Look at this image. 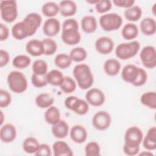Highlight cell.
I'll use <instances>...</instances> for the list:
<instances>
[{
  "instance_id": "obj_17",
  "label": "cell",
  "mask_w": 156,
  "mask_h": 156,
  "mask_svg": "<svg viewBox=\"0 0 156 156\" xmlns=\"http://www.w3.org/2000/svg\"><path fill=\"white\" fill-rule=\"evenodd\" d=\"M70 138L74 143L81 144L84 143L87 138V131L84 127L81 125L73 126L69 132Z\"/></svg>"
},
{
  "instance_id": "obj_1",
  "label": "cell",
  "mask_w": 156,
  "mask_h": 156,
  "mask_svg": "<svg viewBox=\"0 0 156 156\" xmlns=\"http://www.w3.org/2000/svg\"><path fill=\"white\" fill-rule=\"evenodd\" d=\"M73 73L80 89L87 90L93 85L94 77L88 65L84 63L77 64L73 68Z\"/></svg>"
},
{
  "instance_id": "obj_54",
  "label": "cell",
  "mask_w": 156,
  "mask_h": 156,
  "mask_svg": "<svg viewBox=\"0 0 156 156\" xmlns=\"http://www.w3.org/2000/svg\"><path fill=\"white\" fill-rule=\"evenodd\" d=\"M99 1V0H94V1H87V2L89 4H96Z\"/></svg>"
},
{
  "instance_id": "obj_53",
  "label": "cell",
  "mask_w": 156,
  "mask_h": 156,
  "mask_svg": "<svg viewBox=\"0 0 156 156\" xmlns=\"http://www.w3.org/2000/svg\"><path fill=\"white\" fill-rule=\"evenodd\" d=\"M3 122H4V114H3L2 112L1 111V122H0L1 126L2 125Z\"/></svg>"
},
{
  "instance_id": "obj_40",
  "label": "cell",
  "mask_w": 156,
  "mask_h": 156,
  "mask_svg": "<svg viewBox=\"0 0 156 156\" xmlns=\"http://www.w3.org/2000/svg\"><path fill=\"white\" fill-rule=\"evenodd\" d=\"M42 41L44 54L46 55H51L54 54L57 49V44L55 40L51 38H47L43 39Z\"/></svg>"
},
{
  "instance_id": "obj_39",
  "label": "cell",
  "mask_w": 156,
  "mask_h": 156,
  "mask_svg": "<svg viewBox=\"0 0 156 156\" xmlns=\"http://www.w3.org/2000/svg\"><path fill=\"white\" fill-rule=\"evenodd\" d=\"M33 73L39 75H44L48 73V66L46 61L38 59L34 61L32 66Z\"/></svg>"
},
{
  "instance_id": "obj_12",
  "label": "cell",
  "mask_w": 156,
  "mask_h": 156,
  "mask_svg": "<svg viewBox=\"0 0 156 156\" xmlns=\"http://www.w3.org/2000/svg\"><path fill=\"white\" fill-rule=\"evenodd\" d=\"M114 48L113 40L108 37H101L95 42V49L100 54L106 55L110 53Z\"/></svg>"
},
{
  "instance_id": "obj_27",
  "label": "cell",
  "mask_w": 156,
  "mask_h": 156,
  "mask_svg": "<svg viewBox=\"0 0 156 156\" xmlns=\"http://www.w3.org/2000/svg\"><path fill=\"white\" fill-rule=\"evenodd\" d=\"M44 118L46 122L49 124L54 125L60 120V112L55 106H51L48 108L44 113Z\"/></svg>"
},
{
  "instance_id": "obj_11",
  "label": "cell",
  "mask_w": 156,
  "mask_h": 156,
  "mask_svg": "<svg viewBox=\"0 0 156 156\" xmlns=\"http://www.w3.org/2000/svg\"><path fill=\"white\" fill-rule=\"evenodd\" d=\"M140 69V68L135 65H127L122 69L121 77L125 82L132 83L133 85L139 75Z\"/></svg>"
},
{
  "instance_id": "obj_45",
  "label": "cell",
  "mask_w": 156,
  "mask_h": 156,
  "mask_svg": "<svg viewBox=\"0 0 156 156\" xmlns=\"http://www.w3.org/2000/svg\"><path fill=\"white\" fill-rule=\"evenodd\" d=\"M34 155L36 156H51L52 155V151L48 144L43 143L40 144Z\"/></svg>"
},
{
  "instance_id": "obj_20",
  "label": "cell",
  "mask_w": 156,
  "mask_h": 156,
  "mask_svg": "<svg viewBox=\"0 0 156 156\" xmlns=\"http://www.w3.org/2000/svg\"><path fill=\"white\" fill-rule=\"evenodd\" d=\"M69 126L68 123L63 120L60 119L56 124L52 125L51 132L53 136L58 139L65 138L68 134Z\"/></svg>"
},
{
  "instance_id": "obj_42",
  "label": "cell",
  "mask_w": 156,
  "mask_h": 156,
  "mask_svg": "<svg viewBox=\"0 0 156 156\" xmlns=\"http://www.w3.org/2000/svg\"><path fill=\"white\" fill-rule=\"evenodd\" d=\"M32 84L37 88H41L46 86L48 83L47 81L46 74L39 75L33 73L31 77Z\"/></svg>"
},
{
  "instance_id": "obj_15",
  "label": "cell",
  "mask_w": 156,
  "mask_h": 156,
  "mask_svg": "<svg viewBox=\"0 0 156 156\" xmlns=\"http://www.w3.org/2000/svg\"><path fill=\"white\" fill-rule=\"evenodd\" d=\"M61 38L65 44L72 46L78 44L80 42L81 35L79 29H62Z\"/></svg>"
},
{
  "instance_id": "obj_2",
  "label": "cell",
  "mask_w": 156,
  "mask_h": 156,
  "mask_svg": "<svg viewBox=\"0 0 156 156\" xmlns=\"http://www.w3.org/2000/svg\"><path fill=\"white\" fill-rule=\"evenodd\" d=\"M7 83L12 91L22 93L27 88V80L24 74L19 71H12L7 76Z\"/></svg>"
},
{
  "instance_id": "obj_32",
  "label": "cell",
  "mask_w": 156,
  "mask_h": 156,
  "mask_svg": "<svg viewBox=\"0 0 156 156\" xmlns=\"http://www.w3.org/2000/svg\"><path fill=\"white\" fill-rule=\"evenodd\" d=\"M141 103L144 106L151 108H156V93L155 91H147L144 93L140 98Z\"/></svg>"
},
{
  "instance_id": "obj_19",
  "label": "cell",
  "mask_w": 156,
  "mask_h": 156,
  "mask_svg": "<svg viewBox=\"0 0 156 156\" xmlns=\"http://www.w3.org/2000/svg\"><path fill=\"white\" fill-rule=\"evenodd\" d=\"M26 49L28 54L34 57H38L44 54L42 41L37 39L29 40L26 44Z\"/></svg>"
},
{
  "instance_id": "obj_55",
  "label": "cell",
  "mask_w": 156,
  "mask_h": 156,
  "mask_svg": "<svg viewBox=\"0 0 156 156\" xmlns=\"http://www.w3.org/2000/svg\"><path fill=\"white\" fill-rule=\"evenodd\" d=\"M155 5H156V4L155 3L154 5H153V6H152V13L154 15H155Z\"/></svg>"
},
{
  "instance_id": "obj_8",
  "label": "cell",
  "mask_w": 156,
  "mask_h": 156,
  "mask_svg": "<svg viewBox=\"0 0 156 156\" xmlns=\"http://www.w3.org/2000/svg\"><path fill=\"white\" fill-rule=\"evenodd\" d=\"M112 118L106 111H99L96 113L92 118L93 127L98 130H105L111 124Z\"/></svg>"
},
{
  "instance_id": "obj_30",
  "label": "cell",
  "mask_w": 156,
  "mask_h": 156,
  "mask_svg": "<svg viewBox=\"0 0 156 156\" xmlns=\"http://www.w3.org/2000/svg\"><path fill=\"white\" fill-rule=\"evenodd\" d=\"M35 104L40 108H48L52 105L54 99L48 93H40L35 98Z\"/></svg>"
},
{
  "instance_id": "obj_22",
  "label": "cell",
  "mask_w": 156,
  "mask_h": 156,
  "mask_svg": "<svg viewBox=\"0 0 156 156\" xmlns=\"http://www.w3.org/2000/svg\"><path fill=\"white\" fill-rule=\"evenodd\" d=\"M143 145L144 147L149 151H154L156 149V127H151L143 139Z\"/></svg>"
},
{
  "instance_id": "obj_50",
  "label": "cell",
  "mask_w": 156,
  "mask_h": 156,
  "mask_svg": "<svg viewBox=\"0 0 156 156\" xmlns=\"http://www.w3.org/2000/svg\"><path fill=\"white\" fill-rule=\"evenodd\" d=\"M123 152L125 154L130 156L136 155H138L140 152V147H131L129 146H127L126 144H124L123 146Z\"/></svg>"
},
{
  "instance_id": "obj_24",
  "label": "cell",
  "mask_w": 156,
  "mask_h": 156,
  "mask_svg": "<svg viewBox=\"0 0 156 156\" xmlns=\"http://www.w3.org/2000/svg\"><path fill=\"white\" fill-rule=\"evenodd\" d=\"M140 30L145 35H152L156 32L155 20L150 17L143 18L140 22Z\"/></svg>"
},
{
  "instance_id": "obj_33",
  "label": "cell",
  "mask_w": 156,
  "mask_h": 156,
  "mask_svg": "<svg viewBox=\"0 0 156 156\" xmlns=\"http://www.w3.org/2000/svg\"><path fill=\"white\" fill-rule=\"evenodd\" d=\"M40 144L34 137H27L23 143V151L27 154H35L37 151Z\"/></svg>"
},
{
  "instance_id": "obj_37",
  "label": "cell",
  "mask_w": 156,
  "mask_h": 156,
  "mask_svg": "<svg viewBox=\"0 0 156 156\" xmlns=\"http://www.w3.org/2000/svg\"><path fill=\"white\" fill-rule=\"evenodd\" d=\"M31 63L30 58L26 55L20 54L15 56L12 60V65L14 67L20 69L27 68Z\"/></svg>"
},
{
  "instance_id": "obj_25",
  "label": "cell",
  "mask_w": 156,
  "mask_h": 156,
  "mask_svg": "<svg viewBox=\"0 0 156 156\" xmlns=\"http://www.w3.org/2000/svg\"><path fill=\"white\" fill-rule=\"evenodd\" d=\"M121 69V63L119 61L115 58H109L104 64V70L105 73L110 76L117 75Z\"/></svg>"
},
{
  "instance_id": "obj_34",
  "label": "cell",
  "mask_w": 156,
  "mask_h": 156,
  "mask_svg": "<svg viewBox=\"0 0 156 156\" xmlns=\"http://www.w3.org/2000/svg\"><path fill=\"white\" fill-rule=\"evenodd\" d=\"M125 18L130 21H136L139 20L142 15V10L138 5H133L126 9L124 12Z\"/></svg>"
},
{
  "instance_id": "obj_6",
  "label": "cell",
  "mask_w": 156,
  "mask_h": 156,
  "mask_svg": "<svg viewBox=\"0 0 156 156\" xmlns=\"http://www.w3.org/2000/svg\"><path fill=\"white\" fill-rule=\"evenodd\" d=\"M143 139L142 130L136 126L129 127L124 134V144L131 147H140Z\"/></svg>"
},
{
  "instance_id": "obj_49",
  "label": "cell",
  "mask_w": 156,
  "mask_h": 156,
  "mask_svg": "<svg viewBox=\"0 0 156 156\" xmlns=\"http://www.w3.org/2000/svg\"><path fill=\"white\" fill-rule=\"evenodd\" d=\"M10 60L9 52L4 49L0 50V66L3 67L7 65Z\"/></svg>"
},
{
  "instance_id": "obj_31",
  "label": "cell",
  "mask_w": 156,
  "mask_h": 156,
  "mask_svg": "<svg viewBox=\"0 0 156 156\" xmlns=\"http://www.w3.org/2000/svg\"><path fill=\"white\" fill-rule=\"evenodd\" d=\"M41 11L44 16L48 18H54L60 12L59 4L52 1L47 2L43 5Z\"/></svg>"
},
{
  "instance_id": "obj_47",
  "label": "cell",
  "mask_w": 156,
  "mask_h": 156,
  "mask_svg": "<svg viewBox=\"0 0 156 156\" xmlns=\"http://www.w3.org/2000/svg\"><path fill=\"white\" fill-rule=\"evenodd\" d=\"M79 29V24L76 19L68 18L64 21L62 24V29Z\"/></svg>"
},
{
  "instance_id": "obj_38",
  "label": "cell",
  "mask_w": 156,
  "mask_h": 156,
  "mask_svg": "<svg viewBox=\"0 0 156 156\" xmlns=\"http://www.w3.org/2000/svg\"><path fill=\"white\" fill-rule=\"evenodd\" d=\"M60 89L62 91L66 94L74 92L77 87L76 81L70 76H65L63 82L61 84Z\"/></svg>"
},
{
  "instance_id": "obj_28",
  "label": "cell",
  "mask_w": 156,
  "mask_h": 156,
  "mask_svg": "<svg viewBox=\"0 0 156 156\" xmlns=\"http://www.w3.org/2000/svg\"><path fill=\"white\" fill-rule=\"evenodd\" d=\"M138 33L139 30L138 26L135 24L132 23L126 24L121 30V35L122 37L127 40L135 39L138 36Z\"/></svg>"
},
{
  "instance_id": "obj_7",
  "label": "cell",
  "mask_w": 156,
  "mask_h": 156,
  "mask_svg": "<svg viewBox=\"0 0 156 156\" xmlns=\"http://www.w3.org/2000/svg\"><path fill=\"white\" fill-rule=\"evenodd\" d=\"M140 60L145 68H154L156 66V51L153 46H144L140 53Z\"/></svg>"
},
{
  "instance_id": "obj_18",
  "label": "cell",
  "mask_w": 156,
  "mask_h": 156,
  "mask_svg": "<svg viewBox=\"0 0 156 156\" xmlns=\"http://www.w3.org/2000/svg\"><path fill=\"white\" fill-rule=\"evenodd\" d=\"M11 32L13 37L18 40L32 36L29 30L23 21L15 23L12 27Z\"/></svg>"
},
{
  "instance_id": "obj_14",
  "label": "cell",
  "mask_w": 156,
  "mask_h": 156,
  "mask_svg": "<svg viewBox=\"0 0 156 156\" xmlns=\"http://www.w3.org/2000/svg\"><path fill=\"white\" fill-rule=\"evenodd\" d=\"M60 30V21L55 18H49L44 22L43 32L46 36L52 37L57 35Z\"/></svg>"
},
{
  "instance_id": "obj_13",
  "label": "cell",
  "mask_w": 156,
  "mask_h": 156,
  "mask_svg": "<svg viewBox=\"0 0 156 156\" xmlns=\"http://www.w3.org/2000/svg\"><path fill=\"white\" fill-rule=\"evenodd\" d=\"M22 21L26 25L32 35H33L41 24L42 18L38 13L32 12L27 14Z\"/></svg>"
},
{
  "instance_id": "obj_4",
  "label": "cell",
  "mask_w": 156,
  "mask_h": 156,
  "mask_svg": "<svg viewBox=\"0 0 156 156\" xmlns=\"http://www.w3.org/2000/svg\"><path fill=\"white\" fill-rule=\"evenodd\" d=\"M99 24L101 28L107 32L119 29L122 24V18L118 13H108L101 15L99 18Z\"/></svg>"
},
{
  "instance_id": "obj_46",
  "label": "cell",
  "mask_w": 156,
  "mask_h": 156,
  "mask_svg": "<svg viewBox=\"0 0 156 156\" xmlns=\"http://www.w3.org/2000/svg\"><path fill=\"white\" fill-rule=\"evenodd\" d=\"M147 79V74L146 71L144 69L140 68L139 75L133 85L135 87L142 86L146 82Z\"/></svg>"
},
{
  "instance_id": "obj_3",
  "label": "cell",
  "mask_w": 156,
  "mask_h": 156,
  "mask_svg": "<svg viewBox=\"0 0 156 156\" xmlns=\"http://www.w3.org/2000/svg\"><path fill=\"white\" fill-rule=\"evenodd\" d=\"M140 48V44L136 40L129 43H122L119 44L116 48L115 54L121 60H127L135 56L138 52Z\"/></svg>"
},
{
  "instance_id": "obj_23",
  "label": "cell",
  "mask_w": 156,
  "mask_h": 156,
  "mask_svg": "<svg viewBox=\"0 0 156 156\" xmlns=\"http://www.w3.org/2000/svg\"><path fill=\"white\" fill-rule=\"evenodd\" d=\"M60 13L65 17L71 16L77 12V5L74 1L71 0L62 1L59 3Z\"/></svg>"
},
{
  "instance_id": "obj_9",
  "label": "cell",
  "mask_w": 156,
  "mask_h": 156,
  "mask_svg": "<svg viewBox=\"0 0 156 156\" xmlns=\"http://www.w3.org/2000/svg\"><path fill=\"white\" fill-rule=\"evenodd\" d=\"M68 109L73 111L79 115H83L87 113L89 110V104L83 99L77 96L71 97L67 102Z\"/></svg>"
},
{
  "instance_id": "obj_5",
  "label": "cell",
  "mask_w": 156,
  "mask_h": 156,
  "mask_svg": "<svg viewBox=\"0 0 156 156\" xmlns=\"http://www.w3.org/2000/svg\"><path fill=\"white\" fill-rule=\"evenodd\" d=\"M1 18L7 23L15 21L18 16L17 4L15 1H1L0 3Z\"/></svg>"
},
{
  "instance_id": "obj_16",
  "label": "cell",
  "mask_w": 156,
  "mask_h": 156,
  "mask_svg": "<svg viewBox=\"0 0 156 156\" xmlns=\"http://www.w3.org/2000/svg\"><path fill=\"white\" fill-rule=\"evenodd\" d=\"M16 136L15 126L10 123H7L1 126L0 129V138L4 143H11Z\"/></svg>"
},
{
  "instance_id": "obj_41",
  "label": "cell",
  "mask_w": 156,
  "mask_h": 156,
  "mask_svg": "<svg viewBox=\"0 0 156 156\" xmlns=\"http://www.w3.org/2000/svg\"><path fill=\"white\" fill-rule=\"evenodd\" d=\"M100 152L99 144L96 141H90L85 147V153L87 156H98L100 155Z\"/></svg>"
},
{
  "instance_id": "obj_10",
  "label": "cell",
  "mask_w": 156,
  "mask_h": 156,
  "mask_svg": "<svg viewBox=\"0 0 156 156\" xmlns=\"http://www.w3.org/2000/svg\"><path fill=\"white\" fill-rule=\"evenodd\" d=\"M85 99L89 104L94 107H99L104 104L105 97L102 90L97 88H92L86 93Z\"/></svg>"
},
{
  "instance_id": "obj_26",
  "label": "cell",
  "mask_w": 156,
  "mask_h": 156,
  "mask_svg": "<svg viewBox=\"0 0 156 156\" xmlns=\"http://www.w3.org/2000/svg\"><path fill=\"white\" fill-rule=\"evenodd\" d=\"M81 27L87 34L94 32L97 28V21L92 15H85L81 20Z\"/></svg>"
},
{
  "instance_id": "obj_21",
  "label": "cell",
  "mask_w": 156,
  "mask_h": 156,
  "mask_svg": "<svg viewBox=\"0 0 156 156\" xmlns=\"http://www.w3.org/2000/svg\"><path fill=\"white\" fill-rule=\"evenodd\" d=\"M52 151L55 156H72L73 152L65 141L58 140L52 145Z\"/></svg>"
},
{
  "instance_id": "obj_29",
  "label": "cell",
  "mask_w": 156,
  "mask_h": 156,
  "mask_svg": "<svg viewBox=\"0 0 156 156\" xmlns=\"http://www.w3.org/2000/svg\"><path fill=\"white\" fill-rule=\"evenodd\" d=\"M48 83L53 86H60L63 82L65 76L58 69H52L46 74Z\"/></svg>"
},
{
  "instance_id": "obj_51",
  "label": "cell",
  "mask_w": 156,
  "mask_h": 156,
  "mask_svg": "<svg viewBox=\"0 0 156 156\" xmlns=\"http://www.w3.org/2000/svg\"><path fill=\"white\" fill-rule=\"evenodd\" d=\"M9 35V30L7 26L3 24H0V40L4 41L7 39Z\"/></svg>"
},
{
  "instance_id": "obj_48",
  "label": "cell",
  "mask_w": 156,
  "mask_h": 156,
  "mask_svg": "<svg viewBox=\"0 0 156 156\" xmlns=\"http://www.w3.org/2000/svg\"><path fill=\"white\" fill-rule=\"evenodd\" d=\"M113 3L117 7L128 9L133 6L135 3L133 0H113Z\"/></svg>"
},
{
  "instance_id": "obj_35",
  "label": "cell",
  "mask_w": 156,
  "mask_h": 156,
  "mask_svg": "<svg viewBox=\"0 0 156 156\" xmlns=\"http://www.w3.org/2000/svg\"><path fill=\"white\" fill-rule=\"evenodd\" d=\"M72 60L69 55L65 53L57 54L54 58L55 65L59 68L66 69L69 67L72 63Z\"/></svg>"
},
{
  "instance_id": "obj_44",
  "label": "cell",
  "mask_w": 156,
  "mask_h": 156,
  "mask_svg": "<svg viewBox=\"0 0 156 156\" xmlns=\"http://www.w3.org/2000/svg\"><path fill=\"white\" fill-rule=\"evenodd\" d=\"M12 98L10 94L6 90H0V107H7L11 103Z\"/></svg>"
},
{
  "instance_id": "obj_43",
  "label": "cell",
  "mask_w": 156,
  "mask_h": 156,
  "mask_svg": "<svg viewBox=\"0 0 156 156\" xmlns=\"http://www.w3.org/2000/svg\"><path fill=\"white\" fill-rule=\"evenodd\" d=\"M112 7V1L110 0H99L95 4V9L99 13H104L109 11Z\"/></svg>"
},
{
  "instance_id": "obj_36",
  "label": "cell",
  "mask_w": 156,
  "mask_h": 156,
  "mask_svg": "<svg viewBox=\"0 0 156 156\" xmlns=\"http://www.w3.org/2000/svg\"><path fill=\"white\" fill-rule=\"evenodd\" d=\"M69 55L72 61L75 62H83L87 57V52L86 50L82 47H76L72 49Z\"/></svg>"
},
{
  "instance_id": "obj_52",
  "label": "cell",
  "mask_w": 156,
  "mask_h": 156,
  "mask_svg": "<svg viewBox=\"0 0 156 156\" xmlns=\"http://www.w3.org/2000/svg\"><path fill=\"white\" fill-rule=\"evenodd\" d=\"M152 155V156H154V154L151 152V151H144L143 152H141V154H140V155Z\"/></svg>"
}]
</instances>
